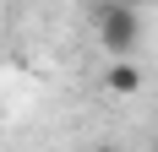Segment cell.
<instances>
[{"label": "cell", "mask_w": 158, "mask_h": 152, "mask_svg": "<svg viewBox=\"0 0 158 152\" xmlns=\"http://www.w3.org/2000/svg\"><path fill=\"white\" fill-rule=\"evenodd\" d=\"M93 38L109 54H136L142 49V6L131 0H104L93 11Z\"/></svg>", "instance_id": "cell-1"}, {"label": "cell", "mask_w": 158, "mask_h": 152, "mask_svg": "<svg viewBox=\"0 0 158 152\" xmlns=\"http://www.w3.org/2000/svg\"><path fill=\"white\" fill-rule=\"evenodd\" d=\"M142 87H147V71L131 54H114V65H104V92L109 98H136Z\"/></svg>", "instance_id": "cell-2"}, {"label": "cell", "mask_w": 158, "mask_h": 152, "mask_svg": "<svg viewBox=\"0 0 158 152\" xmlns=\"http://www.w3.org/2000/svg\"><path fill=\"white\" fill-rule=\"evenodd\" d=\"M131 6H147V0H131Z\"/></svg>", "instance_id": "cell-3"}]
</instances>
